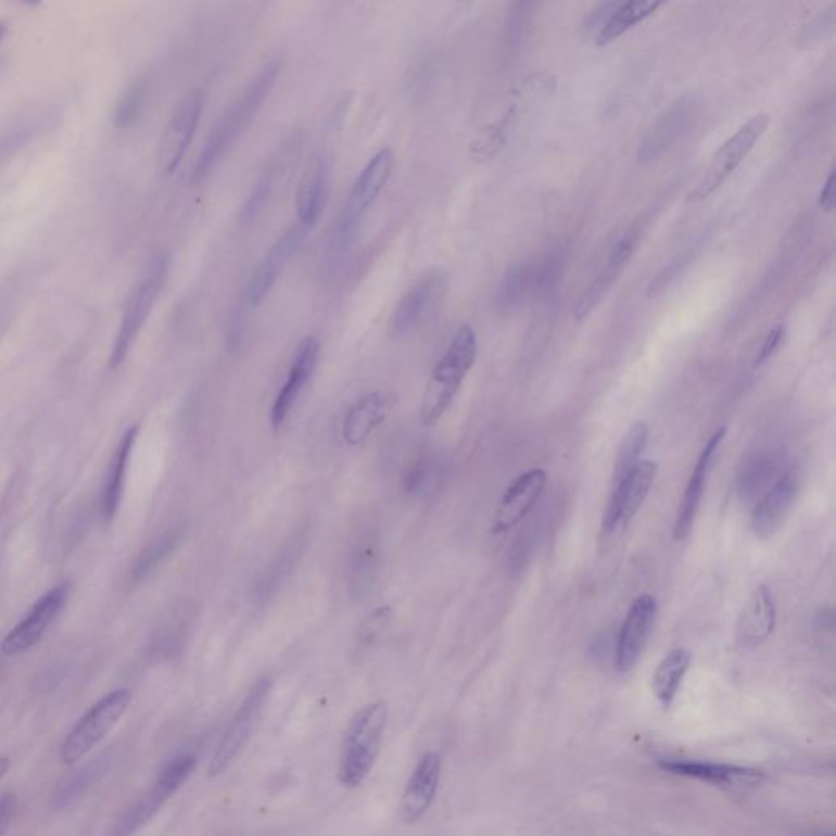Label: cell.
Instances as JSON below:
<instances>
[{
	"label": "cell",
	"instance_id": "603a6c76",
	"mask_svg": "<svg viewBox=\"0 0 836 836\" xmlns=\"http://www.w3.org/2000/svg\"><path fill=\"white\" fill-rule=\"evenodd\" d=\"M392 407V397L381 392L359 397L345 414L342 436L350 446L362 445L384 422Z\"/></svg>",
	"mask_w": 836,
	"mask_h": 836
},
{
	"label": "cell",
	"instance_id": "5bb4252c",
	"mask_svg": "<svg viewBox=\"0 0 836 836\" xmlns=\"http://www.w3.org/2000/svg\"><path fill=\"white\" fill-rule=\"evenodd\" d=\"M657 616V599L649 593L637 596L622 621L616 644V669L631 672L639 663Z\"/></svg>",
	"mask_w": 836,
	"mask_h": 836
},
{
	"label": "cell",
	"instance_id": "ffe728a7",
	"mask_svg": "<svg viewBox=\"0 0 836 836\" xmlns=\"http://www.w3.org/2000/svg\"><path fill=\"white\" fill-rule=\"evenodd\" d=\"M776 625V606L767 585H758L748 596L737 619V644L744 649H757L767 643Z\"/></svg>",
	"mask_w": 836,
	"mask_h": 836
},
{
	"label": "cell",
	"instance_id": "60d3db41",
	"mask_svg": "<svg viewBox=\"0 0 836 836\" xmlns=\"http://www.w3.org/2000/svg\"><path fill=\"white\" fill-rule=\"evenodd\" d=\"M784 337H786V329L783 326H776L773 330H770L763 345H761L760 352H758L757 359H755V366L764 365L768 359L773 358L774 353L783 345Z\"/></svg>",
	"mask_w": 836,
	"mask_h": 836
},
{
	"label": "cell",
	"instance_id": "4316f807",
	"mask_svg": "<svg viewBox=\"0 0 836 836\" xmlns=\"http://www.w3.org/2000/svg\"><path fill=\"white\" fill-rule=\"evenodd\" d=\"M662 5L663 2H654V0L619 2L611 17L603 25L601 30L596 34V47H606V45L618 40L622 35L633 30L636 25L643 24L650 15L656 14Z\"/></svg>",
	"mask_w": 836,
	"mask_h": 836
},
{
	"label": "cell",
	"instance_id": "7bdbcfd3",
	"mask_svg": "<svg viewBox=\"0 0 836 836\" xmlns=\"http://www.w3.org/2000/svg\"><path fill=\"white\" fill-rule=\"evenodd\" d=\"M819 203L826 213H832L835 210V168L829 170L828 177L820 190Z\"/></svg>",
	"mask_w": 836,
	"mask_h": 836
},
{
	"label": "cell",
	"instance_id": "e575fe53",
	"mask_svg": "<svg viewBox=\"0 0 836 836\" xmlns=\"http://www.w3.org/2000/svg\"><path fill=\"white\" fill-rule=\"evenodd\" d=\"M145 100H148V79L138 77L123 90L122 97L116 102L115 110H113L115 128H132L141 118Z\"/></svg>",
	"mask_w": 836,
	"mask_h": 836
},
{
	"label": "cell",
	"instance_id": "484cf974",
	"mask_svg": "<svg viewBox=\"0 0 836 836\" xmlns=\"http://www.w3.org/2000/svg\"><path fill=\"white\" fill-rule=\"evenodd\" d=\"M138 427L128 429V432L123 435L118 448H116L112 465H110L109 476H106L105 485H103L102 504H100L102 517L105 521H112L115 518L116 511H118L123 489H125L129 458H131L132 446H135L136 439H138Z\"/></svg>",
	"mask_w": 836,
	"mask_h": 836
},
{
	"label": "cell",
	"instance_id": "f1b7e54d",
	"mask_svg": "<svg viewBox=\"0 0 836 836\" xmlns=\"http://www.w3.org/2000/svg\"><path fill=\"white\" fill-rule=\"evenodd\" d=\"M692 666V654L686 649L670 650L659 663L653 676V688L660 705L669 708L682 688L683 680Z\"/></svg>",
	"mask_w": 836,
	"mask_h": 836
},
{
	"label": "cell",
	"instance_id": "3957f363",
	"mask_svg": "<svg viewBox=\"0 0 836 836\" xmlns=\"http://www.w3.org/2000/svg\"><path fill=\"white\" fill-rule=\"evenodd\" d=\"M478 358V337L468 324L459 327L430 376L429 384L423 392L422 422L423 426H435L448 410L456 394L461 389L466 376L474 366Z\"/></svg>",
	"mask_w": 836,
	"mask_h": 836
},
{
	"label": "cell",
	"instance_id": "d590c367",
	"mask_svg": "<svg viewBox=\"0 0 836 836\" xmlns=\"http://www.w3.org/2000/svg\"><path fill=\"white\" fill-rule=\"evenodd\" d=\"M566 251L557 248L547 252L540 265H534V291L540 300L553 297L562 280Z\"/></svg>",
	"mask_w": 836,
	"mask_h": 836
},
{
	"label": "cell",
	"instance_id": "277c9868",
	"mask_svg": "<svg viewBox=\"0 0 836 836\" xmlns=\"http://www.w3.org/2000/svg\"><path fill=\"white\" fill-rule=\"evenodd\" d=\"M388 718L385 701L369 702L353 715L340 751L339 780L343 786L358 787L368 780L381 751Z\"/></svg>",
	"mask_w": 836,
	"mask_h": 836
},
{
	"label": "cell",
	"instance_id": "ba28073f",
	"mask_svg": "<svg viewBox=\"0 0 836 836\" xmlns=\"http://www.w3.org/2000/svg\"><path fill=\"white\" fill-rule=\"evenodd\" d=\"M271 692V682L268 679L258 680L251 692L245 696L242 705L239 706L235 718L229 722L228 727L223 732L219 740L216 742L210 761H207V776L216 777L225 773L238 755L244 750L252 734L261 722L262 712L267 705L268 696Z\"/></svg>",
	"mask_w": 836,
	"mask_h": 836
},
{
	"label": "cell",
	"instance_id": "9a60e30c",
	"mask_svg": "<svg viewBox=\"0 0 836 836\" xmlns=\"http://www.w3.org/2000/svg\"><path fill=\"white\" fill-rule=\"evenodd\" d=\"M546 482V472L540 468L530 469V471L515 478V481L505 491L504 497L498 502L492 533L504 534L518 527L540 501Z\"/></svg>",
	"mask_w": 836,
	"mask_h": 836
},
{
	"label": "cell",
	"instance_id": "7402d4cb",
	"mask_svg": "<svg viewBox=\"0 0 836 836\" xmlns=\"http://www.w3.org/2000/svg\"><path fill=\"white\" fill-rule=\"evenodd\" d=\"M660 768L673 774L705 781L714 786L748 787L757 786L764 780L763 773L755 768L737 767V764L709 763L696 760H662Z\"/></svg>",
	"mask_w": 836,
	"mask_h": 836
},
{
	"label": "cell",
	"instance_id": "ac0fdd59",
	"mask_svg": "<svg viewBox=\"0 0 836 836\" xmlns=\"http://www.w3.org/2000/svg\"><path fill=\"white\" fill-rule=\"evenodd\" d=\"M725 432H727L725 427H721V429L712 433L711 439L706 442L705 448H702L701 455H699L692 476H689L688 485H686L685 494H683L682 502H680L675 524H673V540L676 543L685 541L689 533H692L696 514H698L699 504H701L702 494H705L706 479H708L709 471H711L712 459H714L721 443L724 442Z\"/></svg>",
	"mask_w": 836,
	"mask_h": 836
},
{
	"label": "cell",
	"instance_id": "7a4b0ae2",
	"mask_svg": "<svg viewBox=\"0 0 836 836\" xmlns=\"http://www.w3.org/2000/svg\"><path fill=\"white\" fill-rule=\"evenodd\" d=\"M283 69L281 58H274L268 61L257 76L245 86V89L239 93L238 99L231 103L225 115L219 119L218 125L213 128L212 135L207 136L206 142L201 148L194 162L193 172H191V181L193 185L206 180L207 175L212 174L213 168L221 162L226 152L235 145V142L241 138L242 132L251 126L255 116L264 106L265 100L270 96L271 89L277 84L278 76Z\"/></svg>",
	"mask_w": 836,
	"mask_h": 836
},
{
	"label": "cell",
	"instance_id": "f35d334b",
	"mask_svg": "<svg viewBox=\"0 0 836 836\" xmlns=\"http://www.w3.org/2000/svg\"><path fill=\"white\" fill-rule=\"evenodd\" d=\"M835 4L828 5V8L823 9L822 12H819V15H816V17L813 18L810 24H807L806 28H803V40L813 41L825 37V35L832 30L833 25H835Z\"/></svg>",
	"mask_w": 836,
	"mask_h": 836
},
{
	"label": "cell",
	"instance_id": "44dd1931",
	"mask_svg": "<svg viewBox=\"0 0 836 836\" xmlns=\"http://www.w3.org/2000/svg\"><path fill=\"white\" fill-rule=\"evenodd\" d=\"M797 495L796 476L784 472L768 489L760 502L755 505L751 514V530L761 540L773 536L786 520Z\"/></svg>",
	"mask_w": 836,
	"mask_h": 836
},
{
	"label": "cell",
	"instance_id": "8d00e7d4",
	"mask_svg": "<svg viewBox=\"0 0 836 836\" xmlns=\"http://www.w3.org/2000/svg\"><path fill=\"white\" fill-rule=\"evenodd\" d=\"M773 476L774 468L770 461L758 459V461L750 463L742 472L740 478H738L737 492L744 501L755 498L770 484Z\"/></svg>",
	"mask_w": 836,
	"mask_h": 836
},
{
	"label": "cell",
	"instance_id": "30bf717a",
	"mask_svg": "<svg viewBox=\"0 0 836 836\" xmlns=\"http://www.w3.org/2000/svg\"><path fill=\"white\" fill-rule=\"evenodd\" d=\"M203 110L204 92L201 89L190 90L178 100L159 139L157 167L162 175L175 174L183 161L200 125Z\"/></svg>",
	"mask_w": 836,
	"mask_h": 836
},
{
	"label": "cell",
	"instance_id": "2e32d148",
	"mask_svg": "<svg viewBox=\"0 0 836 836\" xmlns=\"http://www.w3.org/2000/svg\"><path fill=\"white\" fill-rule=\"evenodd\" d=\"M320 343L316 337H304L297 345L291 362L290 371H288L287 381L283 388L278 392L271 407V426L275 430H280L290 417L291 410L296 405L297 398L303 394L307 382L313 378L316 371L317 362H319Z\"/></svg>",
	"mask_w": 836,
	"mask_h": 836
},
{
	"label": "cell",
	"instance_id": "1f68e13d",
	"mask_svg": "<svg viewBox=\"0 0 836 836\" xmlns=\"http://www.w3.org/2000/svg\"><path fill=\"white\" fill-rule=\"evenodd\" d=\"M288 154V145L284 144L281 151L277 155H274L270 164L267 165L261 177L255 181L252 187L251 193H249L248 200H245L244 206L241 210V221L244 225H251L255 219L264 212L265 204H267L268 198H270L271 191L275 188V181L278 178V172L281 170L284 164V157Z\"/></svg>",
	"mask_w": 836,
	"mask_h": 836
},
{
	"label": "cell",
	"instance_id": "f6af8a7d",
	"mask_svg": "<svg viewBox=\"0 0 836 836\" xmlns=\"http://www.w3.org/2000/svg\"><path fill=\"white\" fill-rule=\"evenodd\" d=\"M5 35H8V25L5 22H0V41L4 40Z\"/></svg>",
	"mask_w": 836,
	"mask_h": 836
},
{
	"label": "cell",
	"instance_id": "ab89813d",
	"mask_svg": "<svg viewBox=\"0 0 836 836\" xmlns=\"http://www.w3.org/2000/svg\"><path fill=\"white\" fill-rule=\"evenodd\" d=\"M619 2H603V4L596 5L593 11L586 14L585 21H583L582 28L585 31H595L598 34L601 30L603 25L611 17L615 9L618 8Z\"/></svg>",
	"mask_w": 836,
	"mask_h": 836
},
{
	"label": "cell",
	"instance_id": "83f0119b",
	"mask_svg": "<svg viewBox=\"0 0 836 836\" xmlns=\"http://www.w3.org/2000/svg\"><path fill=\"white\" fill-rule=\"evenodd\" d=\"M534 291V265L518 262L511 265L495 290V307L501 313H515Z\"/></svg>",
	"mask_w": 836,
	"mask_h": 836
},
{
	"label": "cell",
	"instance_id": "74e56055",
	"mask_svg": "<svg viewBox=\"0 0 836 836\" xmlns=\"http://www.w3.org/2000/svg\"><path fill=\"white\" fill-rule=\"evenodd\" d=\"M391 621V606H379L378 609L369 612V615L363 619L362 624L358 625V634H356V636H358L359 643L365 644V646L375 644V641L388 630Z\"/></svg>",
	"mask_w": 836,
	"mask_h": 836
},
{
	"label": "cell",
	"instance_id": "8fae6325",
	"mask_svg": "<svg viewBox=\"0 0 836 836\" xmlns=\"http://www.w3.org/2000/svg\"><path fill=\"white\" fill-rule=\"evenodd\" d=\"M699 109L701 103L698 97L685 96L675 100L669 109L663 110L662 115L656 119L641 141L639 151H637L639 162L649 164L669 152L676 142L682 141L698 119Z\"/></svg>",
	"mask_w": 836,
	"mask_h": 836
},
{
	"label": "cell",
	"instance_id": "4fadbf2b",
	"mask_svg": "<svg viewBox=\"0 0 836 836\" xmlns=\"http://www.w3.org/2000/svg\"><path fill=\"white\" fill-rule=\"evenodd\" d=\"M69 595L66 583L54 586L41 596L24 619L15 625L2 643V653L9 657L22 656L40 643L51 622L63 611Z\"/></svg>",
	"mask_w": 836,
	"mask_h": 836
},
{
	"label": "cell",
	"instance_id": "b9f144b4",
	"mask_svg": "<svg viewBox=\"0 0 836 836\" xmlns=\"http://www.w3.org/2000/svg\"><path fill=\"white\" fill-rule=\"evenodd\" d=\"M15 809H17V799H15L14 794H2L0 796V836H5L8 833L15 815Z\"/></svg>",
	"mask_w": 836,
	"mask_h": 836
},
{
	"label": "cell",
	"instance_id": "52a82bcc",
	"mask_svg": "<svg viewBox=\"0 0 836 836\" xmlns=\"http://www.w3.org/2000/svg\"><path fill=\"white\" fill-rule=\"evenodd\" d=\"M770 126V115L758 113L727 139L712 157L698 185L689 191V203H701L724 185V181L737 170L738 165L748 157Z\"/></svg>",
	"mask_w": 836,
	"mask_h": 836
},
{
	"label": "cell",
	"instance_id": "ee69618b",
	"mask_svg": "<svg viewBox=\"0 0 836 836\" xmlns=\"http://www.w3.org/2000/svg\"><path fill=\"white\" fill-rule=\"evenodd\" d=\"M9 770H11V760L8 757H0V781L4 780Z\"/></svg>",
	"mask_w": 836,
	"mask_h": 836
},
{
	"label": "cell",
	"instance_id": "d6986e66",
	"mask_svg": "<svg viewBox=\"0 0 836 836\" xmlns=\"http://www.w3.org/2000/svg\"><path fill=\"white\" fill-rule=\"evenodd\" d=\"M440 780H442V758L439 753L429 751L420 758L405 786L401 802V815L405 823L418 822L429 812L435 800Z\"/></svg>",
	"mask_w": 836,
	"mask_h": 836
},
{
	"label": "cell",
	"instance_id": "cb8c5ba5",
	"mask_svg": "<svg viewBox=\"0 0 836 836\" xmlns=\"http://www.w3.org/2000/svg\"><path fill=\"white\" fill-rule=\"evenodd\" d=\"M327 181H329V167L324 157L311 161L296 190L297 225L303 226L307 231L316 226L322 213L327 200Z\"/></svg>",
	"mask_w": 836,
	"mask_h": 836
},
{
	"label": "cell",
	"instance_id": "4dcf8cb0",
	"mask_svg": "<svg viewBox=\"0 0 836 836\" xmlns=\"http://www.w3.org/2000/svg\"><path fill=\"white\" fill-rule=\"evenodd\" d=\"M110 763H112V757L105 755V757H99L97 760H93L92 763L86 764V767L80 768L76 773L71 774V776L54 790L53 796H51V806H53L54 809L61 810L64 809V807L76 802V800L79 799L90 786H93V783H97V781L100 780V776L109 770Z\"/></svg>",
	"mask_w": 836,
	"mask_h": 836
},
{
	"label": "cell",
	"instance_id": "6da1fadb",
	"mask_svg": "<svg viewBox=\"0 0 836 836\" xmlns=\"http://www.w3.org/2000/svg\"><path fill=\"white\" fill-rule=\"evenodd\" d=\"M392 168H394V152L384 148L376 152L359 172L349 198L327 235L326 244L320 254L319 277L324 281L333 280L342 270L358 239L366 215L391 178Z\"/></svg>",
	"mask_w": 836,
	"mask_h": 836
},
{
	"label": "cell",
	"instance_id": "7c38bea8",
	"mask_svg": "<svg viewBox=\"0 0 836 836\" xmlns=\"http://www.w3.org/2000/svg\"><path fill=\"white\" fill-rule=\"evenodd\" d=\"M657 472H659L657 463L641 461L618 487L611 489L608 505H606L605 520H603L605 533H612L618 528L625 530L630 527L631 521L634 520L637 511L646 502L647 495L656 482Z\"/></svg>",
	"mask_w": 836,
	"mask_h": 836
},
{
	"label": "cell",
	"instance_id": "8992f818",
	"mask_svg": "<svg viewBox=\"0 0 836 836\" xmlns=\"http://www.w3.org/2000/svg\"><path fill=\"white\" fill-rule=\"evenodd\" d=\"M131 699L129 689L119 688L97 701L64 738L60 747L61 761L64 764L79 763L118 724Z\"/></svg>",
	"mask_w": 836,
	"mask_h": 836
},
{
	"label": "cell",
	"instance_id": "9c48e42d",
	"mask_svg": "<svg viewBox=\"0 0 836 836\" xmlns=\"http://www.w3.org/2000/svg\"><path fill=\"white\" fill-rule=\"evenodd\" d=\"M449 277L443 268H433L418 278L392 311L389 333L405 339L429 322L436 307L445 300Z\"/></svg>",
	"mask_w": 836,
	"mask_h": 836
},
{
	"label": "cell",
	"instance_id": "5b68a950",
	"mask_svg": "<svg viewBox=\"0 0 836 836\" xmlns=\"http://www.w3.org/2000/svg\"><path fill=\"white\" fill-rule=\"evenodd\" d=\"M168 268H170V257L167 252H159L152 257L148 270L142 275L141 280L131 288L128 297H126L125 309H123L122 324H119L118 335L113 345L112 368H118L129 350L135 345L136 339L141 333L142 327L148 322L159 296L164 291L167 283Z\"/></svg>",
	"mask_w": 836,
	"mask_h": 836
},
{
	"label": "cell",
	"instance_id": "f546056e",
	"mask_svg": "<svg viewBox=\"0 0 836 836\" xmlns=\"http://www.w3.org/2000/svg\"><path fill=\"white\" fill-rule=\"evenodd\" d=\"M381 570V546L372 536L366 537L356 546L352 557V588L353 595H368L378 582Z\"/></svg>",
	"mask_w": 836,
	"mask_h": 836
},
{
	"label": "cell",
	"instance_id": "d4e9b609",
	"mask_svg": "<svg viewBox=\"0 0 836 836\" xmlns=\"http://www.w3.org/2000/svg\"><path fill=\"white\" fill-rule=\"evenodd\" d=\"M170 794L165 793L161 786L152 783L151 789L129 803L106 826L103 836H132L142 828L162 806L170 799Z\"/></svg>",
	"mask_w": 836,
	"mask_h": 836
},
{
	"label": "cell",
	"instance_id": "d6a6232c",
	"mask_svg": "<svg viewBox=\"0 0 836 836\" xmlns=\"http://www.w3.org/2000/svg\"><path fill=\"white\" fill-rule=\"evenodd\" d=\"M647 440H649V429H647L646 423H634L628 430L621 445H619L618 456H616L611 489L618 487L639 465L641 456H643L644 449L647 446Z\"/></svg>",
	"mask_w": 836,
	"mask_h": 836
},
{
	"label": "cell",
	"instance_id": "e0dca14e",
	"mask_svg": "<svg viewBox=\"0 0 836 836\" xmlns=\"http://www.w3.org/2000/svg\"><path fill=\"white\" fill-rule=\"evenodd\" d=\"M307 232L309 231L303 226H291L278 238L267 255L258 262L257 267L254 268L251 278H249L248 291H245V297L252 307L262 304V301L270 293L281 271L303 244Z\"/></svg>",
	"mask_w": 836,
	"mask_h": 836
},
{
	"label": "cell",
	"instance_id": "836d02e7",
	"mask_svg": "<svg viewBox=\"0 0 836 836\" xmlns=\"http://www.w3.org/2000/svg\"><path fill=\"white\" fill-rule=\"evenodd\" d=\"M517 106L508 109L501 118L487 126L472 142L471 154L474 161L485 162L494 159L507 145L508 138L517 125Z\"/></svg>",
	"mask_w": 836,
	"mask_h": 836
}]
</instances>
